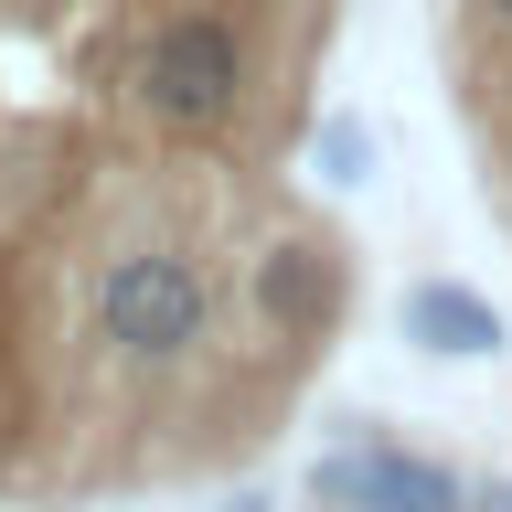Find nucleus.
Here are the masks:
<instances>
[{
  "instance_id": "0eeeda50",
  "label": "nucleus",
  "mask_w": 512,
  "mask_h": 512,
  "mask_svg": "<svg viewBox=\"0 0 512 512\" xmlns=\"http://www.w3.org/2000/svg\"><path fill=\"white\" fill-rule=\"evenodd\" d=\"M470 512H512V480H480V491H470Z\"/></svg>"
},
{
  "instance_id": "423d86ee",
  "label": "nucleus",
  "mask_w": 512,
  "mask_h": 512,
  "mask_svg": "<svg viewBox=\"0 0 512 512\" xmlns=\"http://www.w3.org/2000/svg\"><path fill=\"white\" fill-rule=\"evenodd\" d=\"M310 160H320V182H374V128L352 118V107H331V118H320V139H310Z\"/></svg>"
},
{
  "instance_id": "7ed1b4c3",
  "label": "nucleus",
  "mask_w": 512,
  "mask_h": 512,
  "mask_svg": "<svg viewBox=\"0 0 512 512\" xmlns=\"http://www.w3.org/2000/svg\"><path fill=\"white\" fill-rule=\"evenodd\" d=\"M310 502L320 512H470V480L438 470L427 448L342 438L331 459H310Z\"/></svg>"
},
{
  "instance_id": "6e6552de",
  "label": "nucleus",
  "mask_w": 512,
  "mask_h": 512,
  "mask_svg": "<svg viewBox=\"0 0 512 512\" xmlns=\"http://www.w3.org/2000/svg\"><path fill=\"white\" fill-rule=\"evenodd\" d=\"M480 11H491V22H502V32H512V0H480Z\"/></svg>"
},
{
  "instance_id": "f257e3e1",
  "label": "nucleus",
  "mask_w": 512,
  "mask_h": 512,
  "mask_svg": "<svg viewBox=\"0 0 512 512\" xmlns=\"http://www.w3.org/2000/svg\"><path fill=\"white\" fill-rule=\"evenodd\" d=\"M86 310H96V342L118 352V363L171 374V363H192L203 331H214V278H203L192 246H118L107 267H96Z\"/></svg>"
},
{
  "instance_id": "20e7f679",
  "label": "nucleus",
  "mask_w": 512,
  "mask_h": 512,
  "mask_svg": "<svg viewBox=\"0 0 512 512\" xmlns=\"http://www.w3.org/2000/svg\"><path fill=\"white\" fill-rule=\"evenodd\" d=\"M395 320H406V342L438 352V363H480V352H502V310H491L480 288H459V278H416L406 299H395Z\"/></svg>"
},
{
  "instance_id": "f03ea898",
  "label": "nucleus",
  "mask_w": 512,
  "mask_h": 512,
  "mask_svg": "<svg viewBox=\"0 0 512 512\" xmlns=\"http://www.w3.org/2000/svg\"><path fill=\"white\" fill-rule=\"evenodd\" d=\"M128 86H139V107H150L160 128H224L246 107L256 64H246V32L224 22V11H171V22H150Z\"/></svg>"
},
{
  "instance_id": "39448f33",
  "label": "nucleus",
  "mask_w": 512,
  "mask_h": 512,
  "mask_svg": "<svg viewBox=\"0 0 512 512\" xmlns=\"http://www.w3.org/2000/svg\"><path fill=\"white\" fill-rule=\"evenodd\" d=\"M331 299H342V267H331V246H310V235H278V246L256 256V310L278 320V331H310V320H331Z\"/></svg>"
}]
</instances>
